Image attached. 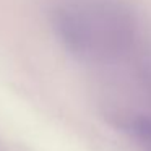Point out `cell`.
Masks as SVG:
<instances>
[{"mask_svg":"<svg viewBox=\"0 0 151 151\" xmlns=\"http://www.w3.org/2000/svg\"><path fill=\"white\" fill-rule=\"evenodd\" d=\"M57 39L81 63L98 70L140 52V21L127 0H52Z\"/></svg>","mask_w":151,"mask_h":151,"instance_id":"1","label":"cell"}]
</instances>
